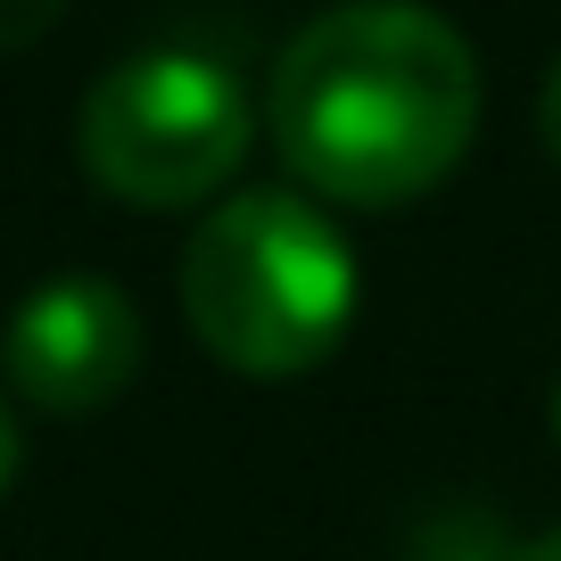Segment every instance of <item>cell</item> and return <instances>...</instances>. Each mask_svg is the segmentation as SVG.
Wrapping results in <instances>:
<instances>
[{"label": "cell", "instance_id": "cell-1", "mask_svg": "<svg viewBox=\"0 0 561 561\" xmlns=\"http://www.w3.org/2000/svg\"><path fill=\"white\" fill-rule=\"evenodd\" d=\"M280 165L331 207H404L438 191L479 133V58L421 0L322 9L264 100Z\"/></svg>", "mask_w": 561, "mask_h": 561}, {"label": "cell", "instance_id": "cell-2", "mask_svg": "<svg viewBox=\"0 0 561 561\" xmlns=\"http://www.w3.org/2000/svg\"><path fill=\"white\" fill-rule=\"evenodd\" d=\"M355 248L298 191H240L182 248V314L215 364L248 380L314 371L355 322Z\"/></svg>", "mask_w": 561, "mask_h": 561}, {"label": "cell", "instance_id": "cell-3", "mask_svg": "<svg viewBox=\"0 0 561 561\" xmlns=\"http://www.w3.org/2000/svg\"><path fill=\"white\" fill-rule=\"evenodd\" d=\"M75 149L83 174L124 207H198L248 158V100L198 50H133L91 83Z\"/></svg>", "mask_w": 561, "mask_h": 561}, {"label": "cell", "instance_id": "cell-4", "mask_svg": "<svg viewBox=\"0 0 561 561\" xmlns=\"http://www.w3.org/2000/svg\"><path fill=\"white\" fill-rule=\"evenodd\" d=\"M0 371L18 388V404L58 421L107 413L140 371V306L100 273H58L9 314L0 339Z\"/></svg>", "mask_w": 561, "mask_h": 561}, {"label": "cell", "instance_id": "cell-5", "mask_svg": "<svg viewBox=\"0 0 561 561\" xmlns=\"http://www.w3.org/2000/svg\"><path fill=\"white\" fill-rule=\"evenodd\" d=\"M58 18H67V0H0V58L25 50V42H42Z\"/></svg>", "mask_w": 561, "mask_h": 561}, {"label": "cell", "instance_id": "cell-6", "mask_svg": "<svg viewBox=\"0 0 561 561\" xmlns=\"http://www.w3.org/2000/svg\"><path fill=\"white\" fill-rule=\"evenodd\" d=\"M537 140H545V158L561 165V58H553V75H545V91H537Z\"/></svg>", "mask_w": 561, "mask_h": 561}, {"label": "cell", "instance_id": "cell-7", "mask_svg": "<svg viewBox=\"0 0 561 561\" xmlns=\"http://www.w3.org/2000/svg\"><path fill=\"white\" fill-rule=\"evenodd\" d=\"M18 455H25V446H18V413L0 404V495L18 488Z\"/></svg>", "mask_w": 561, "mask_h": 561}, {"label": "cell", "instance_id": "cell-8", "mask_svg": "<svg viewBox=\"0 0 561 561\" xmlns=\"http://www.w3.org/2000/svg\"><path fill=\"white\" fill-rule=\"evenodd\" d=\"M520 561H561V528H545V537H537V545H528V553H520Z\"/></svg>", "mask_w": 561, "mask_h": 561}, {"label": "cell", "instance_id": "cell-9", "mask_svg": "<svg viewBox=\"0 0 561 561\" xmlns=\"http://www.w3.org/2000/svg\"><path fill=\"white\" fill-rule=\"evenodd\" d=\"M553 438H561V388H553Z\"/></svg>", "mask_w": 561, "mask_h": 561}]
</instances>
